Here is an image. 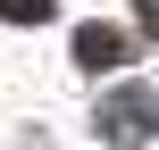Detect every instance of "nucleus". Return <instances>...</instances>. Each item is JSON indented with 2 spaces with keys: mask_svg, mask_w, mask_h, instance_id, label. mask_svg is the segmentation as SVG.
<instances>
[{
  "mask_svg": "<svg viewBox=\"0 0 159 150\" xmlns=\"http://www.w3.org/2000/svg\"><path fill=\"white\" fill-rule=\"evenodd\" d=\"M151 125H159V92L151 84H117V92L101 100V134H109V142H143Z\"/></svg>",
  "mask_w": 159,
  "mask_h": 150,
  "instance_id": "obj_1",
  "label": "nucleus"
},
{
  "mask_svg": "<svg viewBox=\"0 0 159 150\" xmlns=\"http://www.w3.org/2000/svg\"><path fill=\"white\" fill-rule=\"evenodd\" d=\"M75 67H126V33L117 25H75Z\"/></svg>",
  "mask_w": 159,
  "mask_h": 150,
  "instance_id": "obj_2",
  "label": "nucleus"
},
{
  "mask_svg": "<svg viewBox=\"0 0 159 150\" xmlns=\"http://www.w3.org/2000/svg\"><path fill=\"white\" fill-rule=\"evenodd\" d=\"M59 0H0V25H42Z\"/></svg>",
  "mask_w": 159,
  "mask_h": 150,
  "instance_id": "obj_3",
  "label": "nucleus"
},
{
  "mask_svg": "<svg viewBox=\"0 0 159 150\" xmlns=\"http://www.w3.org/2000/svg\"><path fill=\"white\" fill-rule=\"evenodd\" d=\"M134 17H143V33H159V0H134Z\"/></svg>",
  "mask_w": 159,
  "mask_h": 150,
  "instance_id": "obj_4",
  "label": "nucleus"
}]
</instances>
